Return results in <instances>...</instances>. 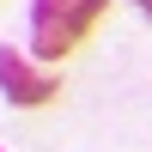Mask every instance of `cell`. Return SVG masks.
Listing matches in <instances>:
<instances>
[{
	"instance_id": "obj_1",
	"label": "cell",
	"mask_w": 152,
	"mask_h": 152,
	"mask_svg": "<svg viewBox=\"0 0 152 152\" xmlns=\"http://www.w3.org/2000/svg\"><path fill=\"white\" fill-rule=\"evenodd\" d=\"M110 0H31V55L61 61L91 37V24L104 18Z\"/></svg>"
},
{
	"instance_id": "obj_2",
	"label": "cell",
	"mask_w": 152,
	"mask_h": 152,
	"mask_svg": "<svg viewBox=\"0 0 152 152\" xmlns=\"http://www.w3.org/2000/svg\"><path fill=\"white\" fill-rule=\"evenodd\" d=\"M0 91H6L18 110H43L49 97L61 91V79H55V73H43V67H31L18 49H0Z\"/></svg>"
},
{
	"instance_id": "obj_3",
	"label": "cell",
	"mask_w": 152,
	"mask_h": 152,
	"mask_svg": "<svg viewBox=\"0 0 152 152\" xmlns=\"http://www.w3.org/2000/svg\"><path fill=\"white\" fill-rule=\"evenodd\" d=\"M134 6H140V12H146V18H152V0H134Z\"/></svg>"
}]
</instances>
